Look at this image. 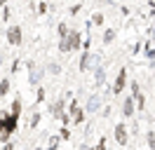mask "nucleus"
I'll list each match as a JSON object with an SVG mask.
<instances>
[{"label":"nucleus","instance_id":"nucleus-19","mask_svg":"<svg viewBox=\"0 0 155 150\" xmlns=\"http://www.w3.org/2000/svg\"><path fill=\"white\" fill-rule=\"evenodd\" d=\"M59 52H71V47H68L66 38H64V40H59Z\"/></svg>","mask_w":155,"mask_h":150},{"label":"nucleus","instance_id":"nucleus-13","mask_svg":"<svg viewBox=\"0 0 155 150\" xmlns=\"http://www.w3.org/2000/svg\"><path fill=\"white\" fill-rule=\"evenodd\" d=\"M89 24H94V26H104V12H94Z\"/></svg>","mask_w":155,"mask_h":150},{"label":"nucleus","instance_id":"nucleus-18","mask_svg":"<svg viewBox=\"0 0 155 150\" xmlns=\"http://www.w3.org/2000/svg\"><path fill=\"white\" fill-rule=\"evenodd\" d=\"M35 96H38V99H35L38 103H42V101H45V87H38V92H35Z\"/></svg>","mask_w":155,"mask_h":150},{"label":"nucleus","instance_id":"nucleus-7","mask_svg":"<svg viewBox=\"0 0 155 150\" xmlns=\"http://www.w3.org/2000/svg\"><path fill=\"white\" fill-rule=\"evenodd\" d=\"M122 117H127V120L134 117V96H125V101H122Z\"/></svg>","mask_w":155,"mask_h":150},{"label":"nucleus","instance_id":"nucleus-24","mask_svg":"<svg viewBox=\"0 0 155 150\" xmlns=\"http://www.w3.org/2000/svg\"><path fill=\"white\" fill-rule=\"evenodd\" d=\"M2 150H14V143H12V141H10V143H5V145H2Z\"/></svg>","mask_w":155,"mask_h":150},{"label":"nucleus","instance_id":"nucleus-1","mask_svg":"<svg viewBox=\"0 0 155 150\" xmlns=\"http://www.w3.org/2000/svg\"><path fill=\"white\" fill-rule=\"evenodd\" d=\"M68 117H71L73 124H82L85 122V110L80 108L78 99H71V103H68Z\"/></svg>","mask_w":155,"mask_h":150},{"label":"nucleus","instance_id":"nucleus-20","mask_svg":"<svg viewBox=\"0 0 155 150\" xmlns=\"http://www.w3.org/2000/svg\"><path fill=\"white\" fill-rule=\"evenodd\" d=\"M38 124H40V112H35V115L31 117V129H35Z\"/></svg>","mask_w":155,"mask_h":150},{"label":"nucleus","instance_id":"nucleus-21","mask_svg":"<svg viewBox=\"0 0 155 150\" xmlns=\"http://www.w3.org/2000/svg\"><path fill=\"white\" fill-rule=\"evenodd\" d=\"M94 150H106V136L99 139V143H97V148H94Z\"/></svg>","mask_w":155,"mask_h":150},{"label":"nucleus","instance_id":"nucleus-26","mask_svg":"<svg viewBox=\"0 0 155 150\" xmlns=\"http://www.w3.org/2000/svg\"><path fill=\"white\" fill-rule=\"evenodd\" d=\"M153 134H155V131H153Z\"/></svg>","mask_w":155,"mask_h":150},{"label":"nucleus","instance_id":"nucleus-25","mask_svg":"<svg viewBox=\"0 0 155 150\" xmlns=\"http://www.w3.org/2000/svg\"><path fill=\"white\" fill-rule=\"evenodd\" d=\"M85 150H94V148H85Z\"/></svg>","mask_w":155,"mask_h":150},{"label":"nucleus","instance_id":"nucleus-15","mask_svg":"<svg viewBox=\"0 0 155 150\" xmlns=\"http://www.w3.org/2000/svg\"><path fill=\"white\" fill-rule=\"evenodd\" d=\"M47 70H49V75H59V73H61V66H59V64H54V61H52V64L47 66Z\"/></svg>","mask_w":155,"mask_h":150},{"label":"nucleus","instance_id":"nucleus-2","mask_svg":"<svg viewBox=\"0 0 155 150\" xmlns=\"http://www.w3.org/2000/svg\"><path fill=\"white\" fill-rule=\"evenodd\" d=\"M42 75H45V68H42V66H38L35 61H28V82H31V84H38V87H40Z\"/></svg>","mask_w":155,"mask_h":150},{"label":"nucleus","instance_id":"nucleus-22","mask_svg":"<svg viewBox=\"0 0 155 150\" xmlns=\"http://www.w3.org/2000/svg\"><path fill=\"white\" fill-rule=\"evenodd\" d=\"M80 9H82V5H80V2H78V5H71V9H68V14H78Z\"/></svg>","mask_w":155,"mask_h":150},{"label":"nucleus","instance_id":"nucleus-3","mask_svg":"<svg viewBox=\"0 0 155 150\" xmlns=\"http://www.w3.org/2000/svg\"><path fill=\"white\" fill-rule=\"evenodd\" d=\"M21 38H24V31H21L19 24H12L7 28V42L10 45H21Z\"/></svg>","mask_w":155,"mask_h":150},{"label":"nucleus","instance_id":"nucleus-6","mask_svg":"<svg viewBox=\"0 0 155 150\" xmlns=\"http://www.w3.org/2000/svg\"><path fill=\"white\" fill-rule=\"evenodd\" d=\"M113 134H115V141H117V145H127V124L125 122H117L115 124V131H113Z\"/></svg>","mask_w":155,"mask_h":150},{"label":"nucleus","instance_id":"nucleus-23","mask_svg":"<svg viewBox=\"0 0 155 150\" xmlns=\"http://www.w3.org/2000/svg\"><path fill=\"white\" fill-rule=\"evenodd\" d=\"M59 134H61V139H64V141H68V139H71V131H68L66 127H64V129L59 131Z\"/></svg>","mask_w":155,"mask_h":150},{"label":"nucleus","instance_id":"nucleus-4","mask_svg":"<svg viewBox=\"0 0 155 150\" xmlns=\"http://www.w3.org/2000/svg\"><path fill=\"white\" fill-rule=\"evenodd\" d=\"M66 42H68V47H71V52H78V49L82 47V35H80V31H68Z\"/></svg>","mask_w":155,"mask_h":150},{"label":"nucleus","instance_id":"nucleus-9","mask_svg":"<svg viewBox=\"0 0 155 150\" xmlns=\"http://www.w3.org/2000/svg\"><path fill=\"white\" fill-rule=\"evenodd\" d=\"M94 82H97V87L106 84V68L104 66H94Z\"/></svg>","mask_w":155,"mask_h":150},{"label":"nucleus","instance_id":"nucleus-14","mask_svg":"<svg viewBox=\"0 0 155 150\" xmlns=\"http://www.w3.org/2000/svg\"><path fill=\"white\" fill-rule=\"evenodd\" d=\"M7 92H10V77H2L0 80V96H5Z\"/></svg>","mask_w":155,"mask_h":150},{"label":"nucleus","instance_id":"nucleus-11","mask_svg":"<svg viewBox=\"0 0 155 150\" xmlns=\"http://www.w3.org/2000/svg\"><path fill=\"white\" fill-rule=\"evenodd\" d=\"M101 40H104V45H110V42L115 40V28H106V31H104V38H101Z\"/></svg>","mask_w":155,"mask_h":150},{"label":"nucleus","instance_id":"nucleus-8","mask_svg":"<svg viewBox=\"0 0 155 150\" xmlns=\"http://www.w3.org/2000/svg\"><path fill=\"white\" fill-rule=\"evenodd\" d=\"M99 108H101V96H99V94H92L89 101H87V112L89 115H97Z\"/></svg>","mask_w":155,"mask_h":150},{"label":"nucleus","instance_id":"nucleus-5","mask_svg":"<svg viewBox=\"0 0 155 150\" xmlns=\"http://www.w3.org/2000/svg\"><path fill=\"white\" fill-rule=\"evenodd\" d=\"M125 84H127V68H120V73H117V77H115V84H113L110 92L115 94V96H120L122 89H125Z\"/></svg>","mask_w":155,"mask_h":150},{"label":"nucleus","instance_id":"nucleus-12","mask_svg":"<svg viewBox=\"0 0 155 150\" xmlns=\"http://www.w3.org/2000/svg\"><path fill=\"white\" fill-rule=\"evenodd\" d=\"M68 31H71V28L66 26V24H64V21H59V26H57V33H59V40H64V38L68 35Z\"/></svg>","mask_w":155,"mask_h":150},{"label":"nucleus","instance_id":"nucleus-16","mask_svg":"<svg viewBox=\"0 0 155 150\" xmlns=\"http://www.w3.org/2000/svg\"><path fill=\"white\" fill-rule=\"evenodd\" d=\"M146 141H148V148H150V150H155V134H153V129L148 131V136H146Z\"/></svg>","mask_w":155,"mask_h":150},{"label":"nucleus","instance_id":"nucleus-17","mask_svg":"<svg viewBox=\"0 0 155 150\" xmlns=\"http://www.w3.org/2000/svg\"><path fill=\"white\" fill-rule=\"evenodd\" d=\"M47 2H38V5H35V12H38V14H45V12H47Z\"/></svg>","mask_w":155,"mask_h":150},{"label":"nucleus","instance_id":"nucleus-10","mask_svg":"<svg viewBox=\"0 0 155 150\" xmlns=\"http://www.w3.org/2000/svg\"><path fill=\"white\" fill-rule=\"evenodd\" d=\"M21 106H24V103H21V99H14V101H12V108H10V115L19 117V115H21Z\"/></svg>","mask_w":155,"mask_h":150}]
</instances>
